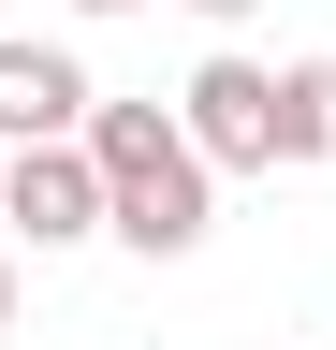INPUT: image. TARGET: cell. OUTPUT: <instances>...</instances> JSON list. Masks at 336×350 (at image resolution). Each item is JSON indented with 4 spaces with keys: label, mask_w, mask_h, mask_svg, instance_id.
<instances>
[{
    "label": "cell",
    "mask_w": 336,
    "mask_h": 350,
    "mask_svg": "<svg viewBox=\"0 0 336 350\" xmlns=\"http://www.w3.org/2000/svg\"><path fill=\"white\" fill-rule=\"evenodd\" d=\"M88 15H132V0H88Z\"/></svg>",
    "instance_id": "8"
},
{
    "label": "cell",
    "mask_w": 336,
    "mask_h": 350,
    "mask_svg": "<svg viewBox=\"0 0 336 350\" xmlns=\"http://www.w3.org/2000/svg\"><path fill=\"white\" fill-rule=\"evenodd\" d=\"M176 117H190V146L220 161V175H278L292 146H278V73L263 59H205L190 88H176Z\"/></svg>",
    "instance_id": "3"
},
{
    "label": "cell",
    "mask_w": 336,
    "mask_h": 350,
    "mask_svg": "<svg viewBox=\"0 0 336 350\" xmlns=\"http://www.w3.org/2000/svg\"><path fill=\"white\" fill-rule=\"evenodd\" d=\"M88 59H59V44H15L0 29V146H44V131H88Z\"/></svg>",
    "instance_id": "4"
},
{
    "label": "cell",
    "mask_w": 336,
    "mask_h": 350,
    "mask_svg": "<svg viewBox=\"0 0 336 350\" xmlns=\"http://www.w3.org/2000/svg\"><path fill=\"white\" fill-rule=\"evenodd\" d=\"M0 321H15V262H0Z\"/></svg>",
    "instance_id": "6"
},
{
    "label": "cell",
    "mask_w": 336,
    "mask_h": 350,
    "mask_svg": "<svg viewBox=\"0 0 336 350\" xmlns=\"http://www.w3.org/2000/svg\"><path fill=\"white\" fill-rule=\"evenodd\" d=\"M278 146L292 161H336V59H292L278 73Z\"/></svg>",
    "instance_id": "5"
},
{
    "label": "cell",
    "mask_w": 336,
    "mask_h": 350,
    "mask_svg": "<svg viewBox=\"0 0 336 350\" xmlns=\"http://www.w3.org/2000/svg\"><path fill=\"white\" fill-rule=\"evenodd\" d=\"M0 219H15L29 248H88V234H103V161H88V131L0 146Z\"/></svg>",
    "instance_id": "2"
},
{
    "label": "cell",
    "mask_w": 336,
    "mask_h": 350,
    "mask_svg": "<svg viewBox=\"0 0 336 350\" xmlns=\"http://www.w3.org/2000/svg\"><path fill=\"white\" fill-rule=\"evenodd\" d=\"M190 15H248V0H190Z\"/></svg>",
    "instance_id": "7"
},
{
    "label": "cell",
    "mask_w": 336,
    "mask_h": 350,
    "mask_svg": "<svg viewBox=\"0 0 336 350\" xmlns=\"http://www.w3.org/2000/svg\"><path fill=\"white\" fill-rule=\"evenodd\" d=\"M88 161H103V234L146 262H190L220 234V161L190 146L176 103H88Z\"/></svg>",
    "instance_id": "1"
}]
</instances>
